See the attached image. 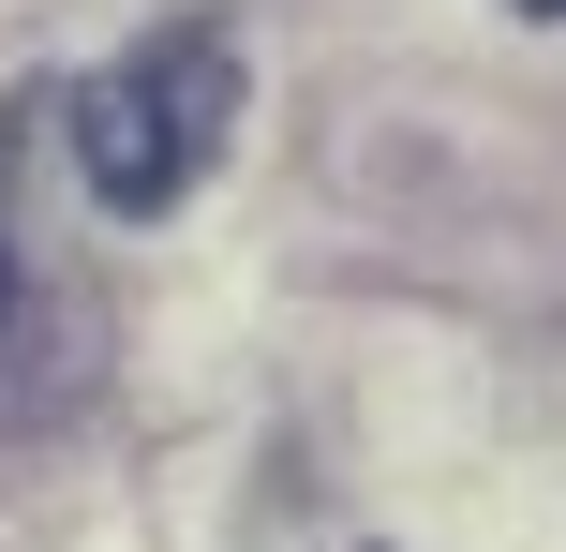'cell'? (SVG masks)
Returning <instances> with one entry per match:
<instances>
[{"label":"cell","instance_id":"1","mask_svg":"<svg viewBox=\"0 0 566 552\" xmlns=\"http://www.w3.org/2000/svg\"><path fill=\"white\" fill-rule=\"evenodd\" d=\"M239 135V30L224 15H165L149 45H119L105 75L75 90V179L119 209V225H165Z\"/></svg>","mask_w":566,"mask_h":552},{"label":"cell","instance_id":"2","mask_svg":"<svg viewBox=\"0 0 566 552\" xmlns=\"http://www.w3.org/2000/svg\"><path fill=\"white\" fill-rule=\"evenodd\" d=\"M90 374H105V299H90L75 269H45L15 225H0V434L75 418Z\"/></svg>","mask_w":566,"mask_h":552},{"label":"cell","instance_id":"3","mask_svg":"<svg viewBox=\"0 0 566 552\" xmlns=\"http://www.w3.org/2000/svg\"><path fill=\"white\" fill-rule=\"evenodd\" d=\"M522 15H566V0H522Z\"/></svg>","mask_w":566,"mask_h":552}]
</instances>
